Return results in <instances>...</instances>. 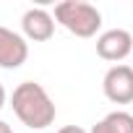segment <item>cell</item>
<instances>
[{
	"label": "cell",
	"instance_id": "6da1fadb",
	"mask_svg": "<svg viewBox=\"0 0 133 133\" xmlns=\"http://www.w3.org/2000/svg\"><path fill=\"white\" fill-rule=\"evenodd\" d=\"M11 107L16 112V117L34 133L50 128L55 123V102L52 97L47 94V89L37 81H21L16 89H13V97H11Z\"/></svg>",
	"mask_w": 133,
	"mask_h": 133
},
{
	"label": "cell",
	"instance_id": "7a4b0ae2",
	"mask_svg": "<svg viewBox=\"0 0 133 133\" xmlns=\"http://www.w3.org/2000/svg\"><path fill=\"white\" fill-rule=\"evenodd\" d=\"M55 24L81 39H89L97 37V31L102 29V13L84 0H63L55 5Z\"/></svg>",
	"mask_w": 133,
	"mask_h": 133
},
{
	"label": "cell",
	"instance_id": "3957f363",
	"mask_svg": "<svg viewBox=\"0 0 133 133\" xmlns=\"http://www.w3.org/2000/svg\"><path fill=\"white\" fill-rule=\"evenodd\" d=\"M102 91L112 104H130L133 102V65H112L102 78Z\"/></svg>",
	"mask_w": 133,
	"mask_h": 133
},
{
	"label": "cell",
	"instance_id": "277c9868",
	"mask_svg": "<svg viewBox=\"0 0 133 133\" xmlns=\"http://www.w3.org/2000/svg\"><path fill=\"white\" fill-rule=\"evenodd\" d=\"M97 55L120 65L128 55H133V34L128 29H107L97 37Z\"/></svg>",
	"mask_w": 133,
	"mask_h": 133
},
{
	"label": "cell",
	"instance_id": "5b68a950",
	"mask_svg": "<svg viewBox=\"0 0 133 133\" xmlns=\"http://www.w3.org/2000/svg\"><path fill=\"white\" fill-rule=\"evenodd\" d=\"M29 57V42L24 34L0 26V68L5 71H16L26 63Z\"/></svg>",
	"mask_w": 133,
	"mask_h": 133
},
{
	"label": "cell",
	"instance_id": "8992f818",
	"mask_svg": "<svg viewBox=\"0 0 133 133\" xmlns=\"http://www.w3.org/2000/svg\"><path fill=\"white\" fill-rule=\"evenodd\" d=\"M21 31L31 42H47L55 34V16L44 8H29L21 16Z\"/></svg>",
	"mask_w": 133,
	"mask_h": 133
},
{
	"label": "cell",
	"instance_id": "52a82bcc",
	"mask_svg": "<svg viewBox=\"0 0 133 133\" xmlns=\"http://www.w3.org/2000/svg\"><path fill=\"white\" fill-rule=\"evenodd\" d=\"M89 133H133V115L125 110H115L104 115Z\"/></svg>",
	"mask_w": 133,
	"mask_h": 133
},
{
	"label": "cell",
	"instance_id": "ba28073f",
	"mask_svg": "<svg viewBox=\"0 0 133 133\" xmlns=\"http://www.w3.org/2000/svg\"><path fill=\"white\" fill-rule=\"evenodd\" d=\"M57 133H89V130H84L81 125H63Z\"/></svg>",
	"mask_w": 133,
	"mask_h": 133
},
{
	"label": "cell",
	"instance_id": "9c48e42d",
	"mask_svg": "<svg viewBox=\"0 0 133 133\" xmlns=\"http://www.w3.org/2000/svg\"><path fill=\"white\" fill-rule=\"evenodd\" d=\"M5 99H8V94H5V86H3V84H0V110H3V107H5Z\"/></svg>",
	"mask_w": 133,
	"mask_h": 133
},
{
	"label": "cell",
	"instance_id": "30bf717a",
	"mask_svg": "<svg viewBox=\"0 0 133 133\" xmlns=\"http://www.w3.org/2000/svg\"><path fill=\"white\" fill-rule=\"evenodd\" d=\"M0 133H13V130H11V125H8L5 120H0Z\"/></svg>",
	"mask_w": 133,
	"mask_h": 133
},
{
	"label": "cell",
	"instance_id": "8fae6325",
	"mask_svg": "<svg viewBox=\"0 0 133 133\" xmlns=\"http://www.w3.org/2000/svg\"><path fill=\"white\" fill-rule=\"evenodd\" d=\"M26 133H34V130H26Z\"/></svg>",
	"mask_w": 133,
	"mask_h": 133
}]
</instances>
